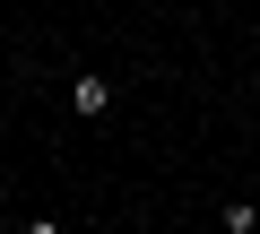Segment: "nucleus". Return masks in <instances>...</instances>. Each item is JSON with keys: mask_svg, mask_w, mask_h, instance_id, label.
I'll return each instance as SVG.
<instances>
[{"mask_svg": "<svg viewBox=\"0 0 260 234\" xmlns=\"http://www.w3.org/2000/svg\"><path fill=\"white\" fill-rule=\"evenodd\" d=\"M70 104L87 113V122H104V113H113V78H104V70H78V87H70Z\"/></svg>", "mask_w": 260, "mask_h": 234, "instance_id": "nucleus-1", "label": "nucleus"}, {"mask_svg": "<svg viewBox=\"0 0 260 234\" xmlns=\"http://www.w3.org/2000/svg\"><path fill=\"white\" fill-rule=\"evenodd\" d=\"M26 234H61V217H35V225H26Z\"/></svg>", "mask_w": 260, "mask_h": 234, "instance_id": "nucleus-2", "label": "nucleus"}, {"mask_svg": "<svg viewBox=\"0 0 260 234\" xmlns=\"http://www.w3.org/2000/svg\"><path fill=\"white\" fill-rule=\"evenodd\" d=\"M251 217H260V199H251Z\"/></svg>", "mask_w": 260, "mask_h": 234, "instance_id": "nucleus-3", "label": "nucleus"}]
</instances>
